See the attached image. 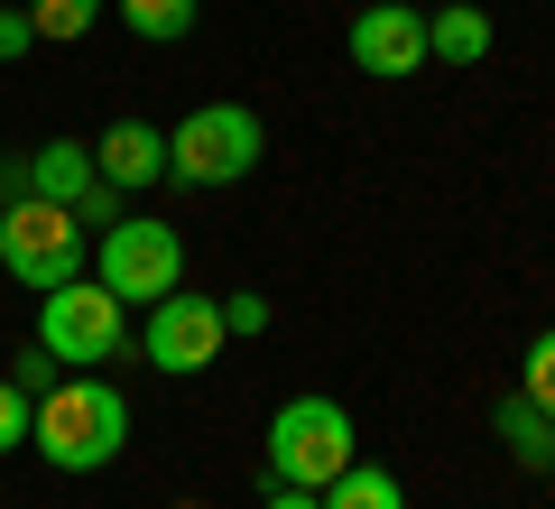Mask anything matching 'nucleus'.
I'll list each match as a JSON object with an SVG mask.
<instances>
[{"mask_svg": "<svg viewBox=\"0 0 555 509\" xmlns=\"http://www.w3.org/2000/svg\"><path fill=\"white\" fill-rule=\"evenodd\" d=\"M93 10L102 0H28V28H38V38H93Z\"/></svg>", "mask_w": 555, "mask_h": 509, "instance_id": "obj_16", "label": "nucleus"}, {"mask_svg": "<svg viewBox=\"0 0 555 509\" xmlns=\"http://www.w3.org/2000/svg\"><path fill=\"white\" fill-rule=\"evenodd\" d=\"M491 56V20H481L473 0H444L436 20H426V65H481Z\"/></svg>", "mask_w": 555, "mask_h": 509, "instance_id": "obj_11", "label": "nucleus"}, {"mask_svg": "<svg viewBox=\"0 0 555 509\" xmlns=\"http://www.w3.org/2000/svg\"><path fill=\"white\" fill-rule=\"evenodd\" d=\"M93 278L120 296V306H158V296L185 288V241L167 232V222H130L120 214L112 232H102V251H93Z\"/></svg>", "mask_w": 555, "mask_h": 509, "instance_id": "obj_6", "label": "nucleus"}, {"mask_svg": "<svg viewBox=\"0 0 555 509\" xmlns=\"http://www.w3.org/2000/svg\"><path fill=\"white\" fill-rule=\"evenodd\" d=\"M222 343H232V333H222V296H158V306H149V325H139V353L158 361L167 380H185V371H214V353Z\"/></svg>", "mask_w": 555, "mask_h": 509, "instance_id": "obj_7", "label": "nucleus"}, {"mask_svg": "<svg viewBox=\"0 0 555 509\" xmlns=\"http://www.w3.org/2000/svg\"><path fill=\"white\" fill-rule=\"evenodd\" d=\"M28 195V157H0V204H20Z\"/></svg>", "mask_w": 555, "mask_h": 509, "instance_id": "obj_21", "label": "nucleus"}, {"mask_svg": "<svg viewBox=\"0 0 555 509\" xmlns=\"http://www.w3.org/2000/svg\"><path fill=\"white\" fill-rule=\"evenodd\" d=\"M324 509H408V491H398L379 463H361V454H352V463L324 482Z\"/></svg>", "mask_w": 555, "mask_h": 509, "instance_id": "obj_13", "label": "nucleus"}, {"mask_svg": "<svg viewBox=\"0 0 555 509\" xmlns=\"http://www.w3.org/2000/svg\"><path fill=\"white\" fill-rule=\"evenodd\" d=\"M28 195H47V204L75 214V204L93 195V139H47V149H28Z\"/></svg>", "mask_w": 555, "mask_h": 509, "instance_id": "obj_10", "label": "nucleus"}, {"mask_svg": "<svg viewBox=\"0 0 555 509\" xmlns=\"http://www.w3.org/2000/svg\"><path fill=\"white\" fill-rule=\"evenodd\" d=\"M38 343L56 353V371H102L130 343V306L102 278H65V288L38 296Z\"/></svg>", "mask_w": 555, "mask_h": 509, "instance_id": "obj_4", "label": "nucleus"}, {"mask_svg": "<svg viewBox=\"0 0 555 509\" xmlns=\"http://www.w3.org/2000/svg\"><path fill=\"white\" fill-rule=\"evenodd\" d=\"M259 509H324V491H287V482H278V491H269Z\"/></svg>", "mask_w": 555, "mask_h": 509, "instance_id": "obj_22", "label": "nucleus"}, {"mask_svg": "<svg viewBox=\"0 0 555 509\" xmlns=\"http://www.w3.org/2000/svg\"><path fill=\"white\" fill-rule=\"evenodd\" d=\"M28 408H38V398H28L20 380H0V454H20V445H28Z\"/></svg>", "mask_w": 555, "mask_h": 509, "instance_id": "obj_17", "label": "nucleus"}, {"mask_svg": "<svg viewBox=\"0 0 555 509\" xmlns=\"http://www.w3.org/2000/svg\"><path fill=\"white\" fill-rule=\"evenodd\" d=\"M491 427H500V445H509L528 472H555V417H546V408H528V398H500Z\"/></svg>", "mask_w": 555, "mask_h": 509, "instance_id": "obj_12", "label": "nucleus"}, {"mask_svg": "<svg viewBox=\"0 0 555 509\" xmlns=\"http://www.w3.org/2000/svg\"><path fill=\"white\" fill-rule=\"evenodd\" d=\"M28 445L56 472H102L130 445V398H120L112 380H93V371L56 380V390H38V408H28Z\"/></svg>", "mask_w": 555, "mask_h": 509, "instance_id": "obj_1", "label": "nucleus"}, {"mask_svg": "<svg viewBox=\"0 0 555 509\" xmlns=\"http://www.w3.org/2000/svg\"><path fill=\"white\" fill-rule=\"evenodd\" d=\"M250 167H259V112L250 102H204V112H185L177 130H167V177L195 186V195L241 186Z\"/></svg>", "mask_w": 555, "mask_h": 509, "instance_id": "obj_3", "label": "nucleus"}, {"mask_svg": "<svg viewBox=\"0 0 555 509\" xmlns=\"http://www.w3.org/2000/svg\"><path fill=\"white\" fill-rule=\"evenodd\" d=\"M343 47H352V65H361V75H379V84L426 75V10H408V0H371Z\"/></svg>", "mask_w": 555, "mask_h": 509, "instance_id": "obj_8", "label": "nucleus"}, {"mask_svg": "<svg viewBox=\"0 0 555 509\" xmlns=\"http://www.w3.org/2000/svg\"><path fill=\"white\" fill-rule=\"evenodd\" d=\"M28 47H38V28H28V10H0V65H10V56H28Z\"/></svg>", "mask_w": 555, "mask_h": 509, "instance_id": "obj_20", "label": "nucleus"}, {"mask_svg": "<svg viewBox=\"0 0 555 509\" xmlns=\"http://www.w3.org/2000/svg\"><path fill=\"white\" fill-rule=\"evenodd\" d=\"M0 269L20 278V288H65V278H83V222L65 214V204L47 195H20L0 204Z\"/></svg>", "mask_w": 555, "mask_h": 509, "instance_id": "obj_5", "label": "nucleus"}, {"mask_svg": "<svg viewBox=\"0 0 555 509\" xmlns=\"http://www.w3.org/2000/svg\"><path fill=\"white\" fill-rule=\"evenodd\" d=\"M120 20H130V38H149V47H177L185 28H195V0H120Z\"/></svg>", "mask_w": 555, "mask_h": 509, "instance_id": "obj_14", "label": "nucleus"}, {"mask_svg": "<svg viewBox=\"0 0 555 509\" xmlns=\"http://www.w3.org/2000/svg\"><path fill=\"white\" fill-rule=\"evenodd\" d=\"M93 177L102 186H158L167 177V130H149V120H112V130L93 139Z\"/></svg>", "mask_w": 555, "mask_h": 509, "instance_id": "obj_9", "label": "nucleus"}, {"mask_svg": "<svg viewBox=\"0 0 555 509\" xmlns=\"http://www.w3.org/2000/svg\"><path fill=\"white\" fill-rule=\"evenodd\" d=\"M222 333H241V343H250V333H269V296H222Z\"/></svg>", "mask_w": 555, "mask_h": 509, "instance_id": "obj_18", "label": "nucleus"}, {"mask_svg": "<svg viewBox=\"0 0 555 509\" xmlns=\"http://www.w3.org/2000/svg\"><path fill=\"white\" fill-rule=\"evenodd\" d=\"M269 482H287V491H324L334 482L343 463H352L361 454V435H352V408H343V398H287V408L269 417Z\"/></svg>", "mask_w": 555, "mask_h": 509, "instance_id": "obj_2", "label": "nucleus"}, {"mask_svg": "<svg viewBox=\"0 0 555 509\" xmlns=\"http://www.w3.org/2000/svg\"><path fill=\"white\" fill-rule=\"evenodd\" d=\"M518 398H528V408H546V417H555V325H537L528 361H518Z\"/></svg>", "mask_w": 555, "mask_h": 509, "instance_id": "obj_15", "label": "nucleus"}, {"mask_svg": "<svg viewBox=\"0 0 555 509\" xmlns=\"http://www.w3.org/2000/svg\"><path fill=\"white\" fill-rule=\"evenodd\" d=\"M75 222H102V232H112V222H120V186H102V177H93V195L75 204Z\"/></svg>", "mask_w": 555, "mask_h": 509, "instance_id": "obj_19", "label": "nucleus"}]
</instances>
